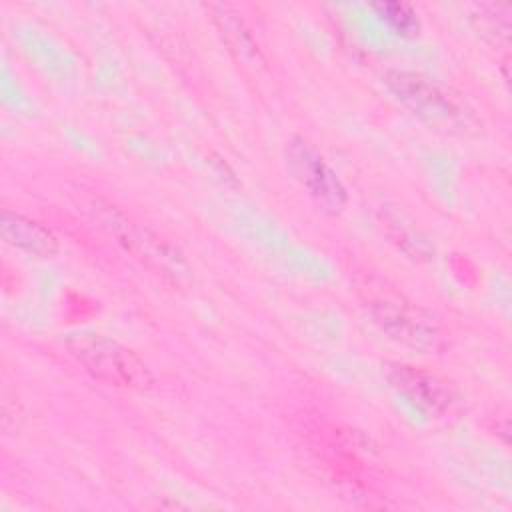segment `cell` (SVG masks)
Instances as JSON below:
<instances>
[{
  "mask_svg": "<svg viewBox=\"0 0 512 512\" xmlns=\"http://www.w3.org/2000/svg\"><path fill=\"white\" fill-rule=\"evenodd\" d=\"M358 296L372 324L390 340L420 352H436L448 344L442 320L388 282L366 278L358 284Z\"/></svg>",
  "mask_w": 512,
  "mask_h": 512,
  "instance_id": "1",
  "label": "cell"
},
{
  "mask_svg": "<svg viewBox=\"0 0 512 512\" xmlns=\"http://www.w3.org/2000/svg\"><path fill=\"white\" fill-rule=\"evenodd\" d=\"M66 348L92 378L108 386L146 390L152 384L146 362L116 340L100 334H72L66 338Z\"/></svg>",
  "mask_w": 512,
  "mask_h": 512,
  "instance_id": "2",
  "label": "cell"
},
{
  "mask_svg": "<svg viewBox=\"0 0 512 512\" xmlns=\"http://www.w3.org/2000/svg\"><path fill=\"white\" fill-rule=\"evenodd\" d=\"M386 88L412 114L434 128L462 130L470 122L468 110L444 88L408 70H390L384 76Z\"/></svg>",
  "mask_w": 512,
  "mask_h": 512,
  "instance_id": "3",
  "label": "cell"
},
{
  "mask_svg": "<svg viewBox=\"0 0 512 512\" xmlns=\"http://www.w3.org/2000/svg\"><path fill=\"white\" fill-rule=\"evenodd\" d=\"M384 376L400 396L428 416H444L454 406L450 384L426 368L388 362L384 364Z\"/></svg>",
  "mask_w": 512,
  "mask_h": 512,
  "instance_id": "4",
  "label": "cell"
},
{
  "mask_svg": "<svg viewBox=\"0 0 512 512\" xmlns=\"http://www.w3.org/2000/svg\"><path fill=\"white\" fill-rule=\"evenodd\" d=\"M286 162L294 178L326 208L340 210L346 204V188L322 154L302 138L286 144Z\"/></svg>",
  "mask_w": 512,
  "mask_h": 512,
  "instance_id": "5",
  "label": "cell"
},
{
  "mask_svg": "<svg viewBox=\"0 0 512 512\" xmlns=\"http://www.w3.org/2000/svg\"><path fill=\"white\" fill-rule=\"evenodd\" d=\"M0 232L6 244L30 256L50 258L58 252L56 236L46 226L24 214L4 210L0 216Z\"/></svg>",
  "mask_w": 512,
  "mask_h": 512,
  "instance_id": "6",
  "label": "cell"
},
{
  "mask_svg": "<svg viewBox=\"0 0 512 512\" xmlns=\"http://www.w3.org/2000/svg\"><path fill=\"white\" fill-rule=\"evenodd\" d=\"M372 10L398 34L402 36H416L420 32V20L414 8L406 2L394 0H380L372 4Z\"/></svg>",
  "mask_w": 512,
  "mask_h": 512,
  "instance_id": "7",
  "label": "cell"
},
{
  "mask_svg": "<svg viewBox=\"0 0 512 512\" xmlns=\"http://www.w3.org/2000/svg\"><path fill=\"white\" fill-rule=\"evenodd\" d=\"M212 10V18L218 24L224 40L228 42V46L232 50H240L244 56L246 54H256V46L248 34V30L244 28V22L236 18V14H232L226 6H210Z\"/></svg>",
  "mask_w": 512,
  "mask_h": 512,
  "instance_id": "8",
  "label": "cell"
}]
</instances>
